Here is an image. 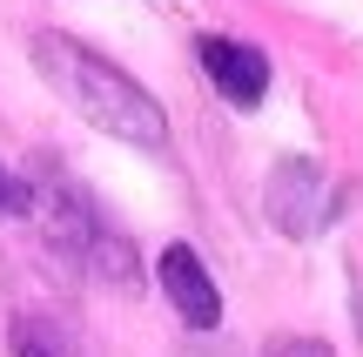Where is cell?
I'll return each instance as SVG.
<instances>
[{
    "label": "cell",
    "instance_id": "cell-1",
    "mask_svg": "<svg viewBox=\"0 0 363 357\" xmlns=\"http://www.w3.org/2000/svg\"><path fill=\"white\" fill-rule=\"evenodd\" d=\"M34 67L48 75V88L61 94L81 121H94L101 135L135 142V148H162V142H169V115H162V101L135 75H121L108 54L81 48L74 34L40 27V34H34Z\"/></svg>",
    "mask_w": 363,
    "mask_h": 357
},
{
    "label": "cell",
    "instance_id": "cell-2",
    "mask_svg": "<svg viewBox=\"0 0 363 357\" xmlns=\"http://www.w3.org/2000/svg\"><path fill=\"white\" fill-rule=\"evenodd\" d=\"M27 216L40 223L48 250H61L74 270H94V277H108V283H128V277H135L128 243H121L115 229L94 216V202L81 196L74 182H61V175H54L48 189H34V209H27Z\"/></svg>",
    "mask_w": 363,
    "mask_h": 357
},
{
    "label": "cell",
    "instance_id": "cell-3",
    "mask_svg": "<svg viewBox=\"0 0 363 357\" xmlns=\"http://www.w3.org/2000/svg\"><path fill=\"white\" fill-rule=\"evenodd\" d=\"M262 209H269V223L283 229V236H316V229L337 223L343 196H337V182L323 175V162L283 155L269 169V182H262Z\"/></svg>",
    "mask_w": 363,
    "mask_h": 357
},
{
    "label": "cell",
    "instance_id": "cell-4",
    "mask_svg": "<svg viewBox=\"0 0 363 357\" xmlns=\"http://www.w3.org/2000/svg\"><path fill=\"white\" fill-rule=\"evenodd\" d=\"M195 61H202V75L216 81V94L229 108H262V94H269V54L262 48L229 40V34H202L195 40Z\"/></svg>",
    "mask_w": 363,
    "mask_h": 357
},
{
    "label": "cell",
    "instance_id": "cell-5",
    "mask_svg": "<svg viewBox=\"0 0 363 357\" xmlns=\"http://www.w3.org/2000/svg\"><path fill=\"white\" fill-rule=\"evenodd\" d=\"M155 277H162V290H169L175 317L189 324V331H216V324H222V297H216V283H208L202 256H195L189 243H169V250H162Z\"/></svg>",
    "mask_w": 363,
    "mask_h": 357
},
{
    "label": "cell",
    "instance_id": "cell-6",
    "mask_svg": "<svg viewBox=\"0 0 363 357\" xmlns=\"http://www.w3.org/2000/svg\"><path fill=\"white\" fill-rule=\"evenodd\" d=\"M7 344H13V357H88L81 337L67 324H54V317H13Z\"/></svg>",
    "mask_w": 363,
    "mask_h": 357
},
{
    "label": "cell",
    "instance_id": "cell-7",
    "mask_svg": "<svg viewBox=\"0 0 363 357\" xmlns=\"http://www.w3.org/2000/svg\"><path fill=\"white\" fill-rule=\"evenodd\" d=\"M34 209V182L13 169H0V223H21V216Z\"/></svg>",
    "mask_w": 363,
    "mask_h": 357
},
{
    "label": "cell",
    "instance_id": "cell-8",
    "mask_svg": "<svg viewBox=\"0 0 363 357\" xmlns=\"http://www.w3.org/2000/svg\"><path fill=\"white\" fill-rule=\"evenodd\" d=\"M269 357H330V351L316 344V337H303V344H296V337H283V344H269Z\"/></svg>",
    "mask_w": 363,
    "mask_h": 357
},
{
    "label": "cell",
    "instance_id": "cell-9",
    "mask_svg": "<svg viewBox=\"0 0 363 357\" xmlns=\"http://www.w3.org/2000/svg\"><path fill=\"white\" fill-rule=\"evenodd\" d=\"M350 304H357V337H363V277H357V290H350Z\"/></svg>",
    "mask_w": 363,
    "mask_h": 357
}]
</instances>
